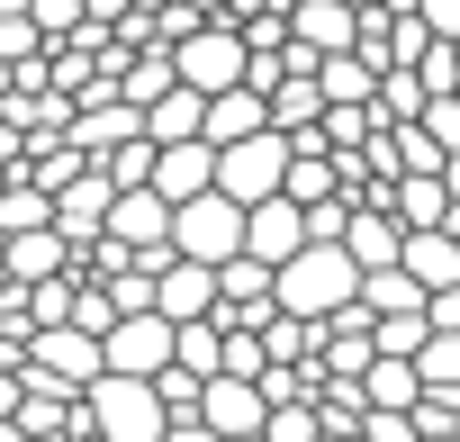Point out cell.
Listing matches in <instances>:
<instances>
[{
    "instance_id": "6da1fadb",
    "label": "cell",
    "mask_w": 460,
    "mask_h": 442,
    "mask_svg": "<svg viewBox=\"0 0 460 442\" xmlns=\"http://www.w3.org/2000/svg\"><path fill=\"white\" fill-rule=\"evenodd\" d=\"M361 298V253L343 244V235H307L289 262H280V307L289 316H334V307H352Z\"/></svg>"
},
{
    "instance_id": "7a4b0ae2",
    "label": "cell",
    "mask_w": 460,
    "mask_h": 442,
    "mask_svg": "<svg viewBox=\"0 0 460 442\" xmlns=\"http://www.w3.org/2000/svg\"><path fill=\"white\" fill-rule=\"evenodd\" d=\"M82 397H91V433H109V442H163L172 433V397L145 370H100Z\"/></svg>"
},
{
    "instance_id": "3957f363",
    "label": "cell",
    "mask_w": 460,
    "mask_h": 442,
    "mask_svg": "<svg viewBox=\"0 0 460 442\" xmlns=\"http://www.w3.org/2000/svg\"><path fill=\"white\" fill-rule=\"evenodd\" d=\"M19 370H28V388H91V379L109 370V334H91V325H73V316H64V325H37Z\"/></svg>"
},
{
    "instance_id": "277c9868",
    "label": "cell",
    "mask_w": 460,
    "mask_h": 442,
    "mask_svg": "<svg viewBox=\"0 0 460 442\" xmlns=\"http://www.w3.org/2000/svg\"><path fill=\"white\" fill-rule=\"evenodd\" d=\"M172 55H181V82H199V91L253 82V37H244L235 19H199L190 37H172Z\"/></svg>"
},
{
    "instance_id": "5b68a950",
    "label": "cell",
    "mask_w": 460,
    "mask_h": 442,
    "mask_svg": "<svg viewBox=\"0 0 460 442\" xmlns=\"http://www.w3.org/2000/svg\"><path fill=\"white\" fill-rule=\"evenodd\" d=\"M244 217H253V208L217 181V190H199V199L172 208V244L199 253V262H226V253H244Z\"/></svg>"
},
{
    "instance_id": "8992f818",
    "label": "cell",
    "mask_w": 460,
    "mask_h": 442,
    "mask_svg": "<svg viewBox=\"0 0 460 442\" xmlns=\"http://www.w3.org/2000/svg\"><path fill=\"white\" fill-rule=\"evenodd\" d=\"M289 163H298V145H289L280 127H262V136H235V145H217V181L235 190L244 208H253V199H271V190H289Z\"/></svg>"
},
{
    "instance_id": "52a82bcc",
    "label": "cell",
    "mask_w": 460,
    "mask_h": 442,
    "mask_svg": "<svg viewBox=\"0 0 460 442\" xmlns=\"http://www.w3.org/2000/svg\"><path fill=\"white\" fill-rule=\"evenodd\" d=\"M172 352H181V325H172L163 307H127V316L109 325V370H145V379H163Z\"/></svg>"
},
{
    "instance_id": "ba28073f",
    "label": "cell",
    "mask_w": 460,
    "mask_h": 442,
    "mask_svg": "<svg viewBox=\"0 0 460 442\" xmlns=\"http://www.w3.org/2000/svg\"><path fill=\"white\" fill-rule=\"evenodd\" d=\"M154 307H163L172 325H190V316H217V307H226V280H217V262H199V253H172V262L154 271Z\"/></svg>"
},
{
    "instance_id": "9c48e42d",
    "label": "cell",
    "mask_w": 460,
    "mask_h": 442,
    "mask_svg": "<svg viewBox=\"0 0 460 442\" xmlns=\"http://www.w3.org/2000/svg\"><path fill=\"white\" fill-rule=\"evenodd\" d=\"M172 190H154V181H136V190H118V208H109V235L127 244V253H154V244H172Z\"/></svg>"
},
{
    "instance_id": "30bf717a",
    "label": "cell",
    "mask_w": 460,
    "mask_h": 442,
    "mask_svg": "<svg viewBox=\"0 0 460 442\" xmlns=\"http://www.w3.org/2000/svg\"><path fill=\"white\" fill-rule=\"evenodd\" d=\"M307 235H316V226H307V199H289V190L253 199V217H244V244H253L262 262H289V253H298Z\"/></svg>"
},
{
    "instance_id": "8fae6325",
    "label": "cell",
    "mask_w": 460,
    "mask_h": 442,
    "mask_svg": "<svg viewBox=\"0 0 460 442\" xmlns=\"http://www.w3.org/2000/svg\"><path fill=\"white\" fill-rule=\"evenodd\" d=\"M109 208H118V181L91 163V172H73V181L55 190V226H64L73 244H91V235H109Z\"/></svg>"
},
{
    "instance_id": "7c38bea8",
    "label": "cell",
    "mask_w": 460,
    "mask_h": 442,
    "mask_svg": "<svg viewBox=\"0 0 460 442\" xmlns=\"http://www.w3.org/2000/svg\"><path fill=\"white\" fill-rule=\"evenodd\" d=\"M154 190H172V199L217 190V136H172V145L154 154Z\"/></svg>"
},
{
    "instance_id": "4fadbf2b",
    "label": "cell",
    "mask_w": 460,
    "mask_h": 442,
    "mask_svg": "<svg viewBox=\"0 0 460 442\" xmlns=\"http://www.w3.org/2000/svg\"><path fill=\"white\" fill-rule=\"evenodd\" d=\"M388 208L406 217V226H460V199H451L442 172H397L388 181Z\"/></svg>"
},
{
    "instance_id": "5bb4252c",
    "label": "cell",
    "mask_w": 460,
    "mask_h": 442,
    "mask_svg": "<svg viewBox=\"0 0 460 442\" xmlns=\"http://www.w3.org/2000/svg\"><path fill=\"white\" fill-rule=\"evenodd\" d=\"M289 37L316 46V55H343V46H361V10H352V0H298V10H289Z\"/></svg>"
},
{
    "instance_id": "9a60e30c",
    "label": "cell",
    "mask_w": 460,
    "mask_h": 442,
    "mask_svg": "<svg viewBox=\"0 0 460 442\" xmlns=\"http://www.w3.org/2000/svg\"><path fill=\"white\" fill-rule=\"evenodd\" d=\"M271 127V91L262 82H235V91H208V136L235 145V136H262Z\"/></svg>"
},
{
    "instance_id": "2e32d148",
    "label": "cell",
    "mask_w": 460,
    "mask_h": 442,
    "mask_svg": "<svg viewBox=\"0 0 460 442\" xmlns=\"http://www.w3.org/2000/svg\"><path fill=\"white\" fill-rule=\"evenodd\" d=\"M0 244H10V280H55V271H73V235L64 226H28V235H0Z\"/></svg>"
},
{
    "instance_id": "e0dca14e",
    "label": "cell",
    "mask_w": 460,
    "mask_h": 442,
    "mask_svg": "<svg viewBox=\"0 0 460 442\" xmlns=\"http://www.w3.org/2000/svg\"><path fill=\"white\" fill-rule=\"evenodd\" d=\"M325 109H334V100H325L316 64H307V73H280V82H271V127H280V136H307V127L325 118Z\"/></svg>"
},
{
    "instance_id": "ac0fdd59",
    "label": "cell",
    "mask_w": 460,
    "mask_h": 442,
    "mask_svg": "<svg viewBox=\"0 0 460 442\" xmlns=\"http://www.w3.org/2000/svg\"><path fill=\"white\" fill-rule=\"evenodd\" d=\"M424 289H442V280H460V226H406V253H397Z\"/></svg>"
},
{
    "instance_id": "d6986e66",
    "label": "cell",
    "mask_w": 460,
    "mask_h": 442,
    "mask_svg": "<svg viewBox=\"0 0 460 442\" xmlns=\"http://www.w3.org/2000/svg\"><path fill=\"white\" fill-rule=\"evenodd\" d=\"M145 127H154L163 145H172V136H208V91H199V82H172V91L145 109Z\"/></svg>"
},
{
    "instance_id": "ffe728a7",
    "label": "cell",
    "mask_w": 460,
    "mask_h": 442,
    "mask_svg": "<svg viewBox=\"0 0 460 442\" xmlns=\"http://www.w3.org/2000/svg\"><path fill=\"white\" fill-rule=\"evenodd\" d=\"M361 388H370V406H415V397H424V361H415V352H379V361L361 370Z\"/></svg>"
},
{
    "instance_id": "44dd1931",
    "label": "cell",
    "mask_w": 460,
    "mask_h": 442,
    "mask_svg": "<svg viewBox=\"0 0 460 442\" xmlns=\"http://www.w3.org/2000/svg\"><path fill=\"white\" fill-rule=\"evenodd\" d=\"M424 298H433V289H424L406 262H379V271H361V307H370V316H397V307H424Z\"/></svg>"
},
{
    "instance_id": "7402d4cb",
    "label": "cell",
    "mask_w": 460,
    "mask_h": 442,
    "mask_svg": "<svg viewBox=\"0 0 460 442\" xmlns=\"http://www.w3.org/2000/svg\"><path fill=\"white\" fill-rule=\"evenodd\" d=\"M424 109H433L424 64H388V73H379V118H424Z\"/></svg>"
},
{
    "instance_id": "603a6c76",
    "label": "cell",
    "mask_w": 460,
    "mask_h": 442,
    "mask_svg": "<svg viewBox=\"0 0 460 442\" xmlns=\"http://www.w3.org/2000/svg\"><path fill=\"white\" fill-rule=\"evenodd\" d=\"M154 154H163V136H127V145L100 154V172H109L118 190H136V181H154Z\"/></svg>"
},
{
    "instance_id": "cb8c5ba5",
    "label": "cell",
    "mask_w": 460,
    "mask_h": 442,
    "mask_svg": "<svg viewBox=\"0 0 460 442\" xmlns=\"http://www.w3.org/2000/svg\"><path fill=\"white\" fill-rule=\"evenodd\" d=\"M415 361H424V388H460V325H433Z\"/></svg>"
},
{
    "instance_id": "d4e9b609",
    "label": "cell",
    "mask_w": 460,
    "mask_h": 442,
    "mask_svg": "<svg viewBox=\"0 0 460 442\" xmlns=\"http://www.w3.org/2000/svg\"><path fill=\"white\" fill-rule=\"evenodd\" d=\"M424 334H433V307H397V316H379V352H424Z\"/></svg>"
},
{
    "instance_id": "484cf974",
    "label": "cell",
    "mask_w": 460,
    "mask_h": 442,
    "mask_svg": "<svg viewBox=\"0 0 460 442\" xmlns=\"http://www.w3.org/2000/svg\"><path fill=\"white\" fill-rule=\"evenodd\" d=\"M316 433H325L316 397H280V406H271V442H316Z\"/></svg>"
},
{
    "instance_id": "4316f807",
    "label": "cell",
    "mask_w": 460,
    "mask_h": 442,
    "mask_svg": "<svg viewBox=\"0 0 460 442\" xmlns=\"http://www.w3.org/2000/svg\"><path fill=\"white\" fill-rule=\"evenodd\" d=\"M19 397H28V370H19V361H0V442L19 433Z\"/></svg>"
},
{
    "instance_id": "83f0119b",
    "label": "cell",
    "mask_w": 460,
    "mask_h": 442,
    "mask_svg": "<svg viewBox=\"0 0 460 442\" xmlns=\"http://www.w3.org/2000/svg\"><path fill=\"white\" fill-rule=\"evenodd\" d=\"M415 10L433 19V37H460V0H415Z\"/></svg>"
},
{
    "instance_id": "f1b7e54d",
    "label": "cell",
    "mask_w": 460,
    "mask_h": 442,
    "mask_svg": "<svg viewBox=\"0 0 460 442\" xmlns=\"http://www.w3.org/2000/svg\"><path fill=\"white\" fill-rule=\"evenodd\" d=\"M352 10H388V0H352Z\"/></svg>"
}]
</instances>
